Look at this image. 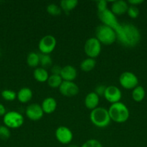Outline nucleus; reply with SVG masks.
I'll return each instance as SVG.
<instances>
[{"label":"nucleus","instance_id":"nucleus-31","mask_svg":"<svg viewBox=\"0 0 147 147\" xmlns=\"http://www.w3.org/2000/svg\"><path fill=\"white\" fill-rule=\"evenodd\" d=\"M97 7L98 11H102L106 10L108 8V1L105 0H100L97 2Z\"/></svg>","mask_w":147,"mask_h":147},{"label":"nucleus","instance_id":"nucleus-7","mask_svg":"<svg viewBox=\"0 0 147 147\" xmlns=\"http://www.w3.org/2000/svg\"><path fill=\"white\" fill-rule=\"evenodd\" d=\"M57 44L56 39L50 34L42 37L38 43V49L41 54L50 55L55 50Z\"/></svg>","mask_w":147,"mask_h":147},{"label":"nucleus","instance_id":"nucleus-12","mask_svg":"<svg viewBox=\"0 0 147 147\" xmlns=\"http://www.w3.org/2000/svg\"><path fill=\"white\" fill-rule=\"evenodd\" d=\"M25 114L30 120L37 121L43 118L44 112L42 109L41 106L37 103H32L26 108Z\"/></svg>","mask_w":147,"mask_h":147},{"label":"nucleus","instance_id":"nucleus-23","mask_svg":"<svg viewBox=\"0 0 147 147\" xmlns=\"http://www.w3.org/2000/svg\"><path fill=\"white\" fill-rule=\"evenodd\" d=\"M27 64L31 67H36L40 64V55L32 52L27 56Z\"/></svg>","mask_w":147,"mask_h":147},{"label":"nucleus","instance_id":"nucleus-2","mask_svg":"<svg viewBox=\"0 0 147 147\" xmlns=\"http://www.w3.org/2000/svg\"><path fill=\"white\" fill-rule=\"evenodd\" d=\"M111 121L118 123H125L129 119L130 112L128 107L122 102L112 103L108 109Z\"/></svg>","mask_w":147,"mask_h":147},{"label":"nucleus","instance_id":"nucleus-18","mask_svg":"<svg viewBox=\"0 0 147 147\" xmlns=\"http://www.w3.org/2000/svg\"><path fill=\"white\" fill-rule=\"evenodd\" d=\"M33 93L30 88L27 87L22 88L17 93V98L20 103H26L31 100Z\"/></svg>","mask_w":147,"mask_h":147},{"label":"nucleus","instance_id":"nucleus-9","mask_svg":"<svg viewBox=\"0 0 147 147\" xmlns=\"http://www.w3.org/2000/svg\"><path fill=\"white\" fill-rule=\"evenodd\" d=\"M119 83L123 88L131 90L138 86V79L134 73L125 71L120 76Z\"/></svg>","mask_w":147,"mask_h":147},{"label":"nucleus","instance_id":"nucleus-27","mask_svg":"<svg viewBox=\"0 0 147 147\" xmlns=\"http://www.w3.org/2000/svg\"><path fill=\"white\" fill-rule=\"evenodd\" d=\"M52 59L50 57V55H40V64L41 65L42 67L43 68H47L51 66L52 65Z\"/></svg>","mask_w":147,"mask_h":147},{"label":"nucleus","instance_id":"nucleus-19","mask_svg":"<svg viewBox=\"0 0 147 147\" xmlns=\"http://www.w3.org/2000/svg\"><path fill=\"white\" fill-rule=\"evenodd\" d=\"M34 78L39 83H45L47 82L49 78V75L46 69L42 67H36L33 72Z\"/></svg>","mask_w":147,"mask_h":147},{"label":"nucleus","instance_id":"nucleus-30","mask_svg":"<svg viewBox=\"0 0 147 147\" xmlns=\"http://www.w3.org/2000/svg\"><path fill=\"white\" fill-rule=\"evenodd\" d=\"M10 130L6 126H0V139L2 140H7L10 137Z\"/></svg>","mask_w":147,"mask_h":147},{"label":"nucleus","instance_id":"nucleus-34","mask_svg":"<svg viewBox=\"0 0 147 147\" xmlns=\"http://www.w3.org/2000/svg\"><path fill=\"white\" fill-rule=\"evenodd\" d=\"M144 2V1L143 0H129V1H128V4H130L132 6H138L139 5V4H141V3Z\"/></svg>","mask_w":147,"mask_h":147},{"label":"nucleus","instance_id":"nucleus-26","mask_svg":"<svg viewBox=\"0 0 147 147\" xmlns=\"http://www.w3.org/2000/svg\"><path fill=\"white\" fill-rule=\"evenodd\" d=\"M61 11L62 10L61 9L60 6L57 5L54 3H51V4H48L47 7V12L52 16L60 15L61 14Z\"/></svg>","mask_w":147,"mask_h":147},{"label":"nucleus","instance_id":"nucleus-3","mask_svg":"<svg viewBox=\"0 0 147 147\" xmlns=\"http://www.w3.org/2000/svg\"><path fill=\"white\" fill-rule=\"evenodd\" d=\"M89 119L94 126L100 129L109 126L111 121L108 110L103 107H97L91 111Z\"/></svg>","mask_w":147,"mask_h":147},{"label":"nucleus","instance_id":"nucleus-33","mask_svg":"<svg viewBox=\"0 0 147 147\" xmlns=\"http://www.w3.org/2000/svg\"><path fill=\"white\" fill-rule=\"evenodd\" d=\"M62 67L59 65H54L51 67V73L52 75H58L60 76L61 72Z\"/></svg>","mask_w":147,"mask_h":147},{"label":"nucleus","instance_id":"nucleus-15","mask_svg":"<svg viewBox=\"0 0 147 147\" xmlns=\"http://www.w3.org/2000/svg\"><path fill=\"white\" fill-rule=\"evenodd\" d=\"M60 76L63 81H74L77 76V70L74 66L66 65L62 67Z\"/></svg>","mask_w":147,"mask_h":147},{"label":"nucleus","instance_id":"nucleus-24","mask_svg":"<svg viewBox=\"0 0 147 147\" xmlns=\"http://www.w3.org/2000/svg\"><path fill=\"white\" fill-rule=\"evenodd\" d=\"M63 82L61 77L58 75H50L47 80L48 85L52 88H59Z\"/></svg>","mask_w":147,"mask_h":147},{"label":"nucleus","instance_id":"nucleus-29","mask_svg":"<svg viewBox=\"0 0 147 147\" xmlns=\"http://www.w3.org/2000/svg\"><path fill=\"white\" fill-rule=\"evenodd\" d=\"M80 147H103L102 143L97 139H92L86 141Z\"/></svg>","mask_w":147,"mask_h":147},{"label":"nucleus","instance_id":"nucleus-20","mask_svg":"<svg viewBox=\"0 0 147 147\" xmlns=\"http://www.w3.org/2000/svg\"><path fill=\"white\" fill-rule=\"evenodd\" d=\"M96 64L97 63L95 59L87 57V58L82 60L80 64V68L84 72H90L95 68Z\"/></svg>","mask_w":147,"mask_h":147},{"label":"nucleus","instance_id":"nucleus-5","mask_svg":"<svg viewBox=\"0 0 147 147\" xmlns=\"http://www.w3.org/2000/svg\"><path fill=\"white\" fill-rule=\"evenodd\" d=\"M4 126L9 129H18L24 123V117L17 111H9L3 116Z\"/></svg>","mask_w":147,"mask_h":147},{"label":"nucleus","instance_id":"nucleus-25","mask_svg":"<svg viewBox=\"0 0 147 147\" xmlns=\"http://www.w3.org/2000/svg\"><path fill=\"white\" fill-rule=\"evenodd\" d=\"M1 95L3 99L7 100V101H12L17 98V93L14 90H10V89L2 90Z\"/></svg>","mask_w":147,"mask_h":147},{"label":"nucleus","instance_id":"nucleus-21","mask_svg":"<svg viewBox=\"0 0 147 147\" xmlns=\"http://www.w3.org/2000/svg\"><path fill=\"white\" fill-rule=\"evenodd\" d=\"M131 96H132V98L135 102H141L145 98L146 91L142 86H138L135 88L133 89Z\"/></svg>","mask_w":147,"mask_h":147},{"label":"nucleus","instance_id":"nucleus-32","mask_svg":"<svg viewBox=\"0 0 147 147\" xmlns=\"http://www.w3.org/2000/svg\"><path fill=\"white\" fill-rule=\"evenodd\" d=\"M105 89H106V86H104V85H99V86H97L95 88V90L94 92L96 93L99 96H104Z\"/></svg>","mask_w":147,"mask_h":147},{"label":"nucleus","instance_id":"nucleus-8","mask_svg":"<svg viewBox=\"0 0 147 147\" xmlns=\"http://www.w3.org/2000/svg\"><path fill=\"white\" fill-rule=\"evenodd\" d=\"M97 16L102 24L111 27L114 30L120 24L117 19L116 15H115L109 9H107L105 11H97Z\"/></svg>","mask_w":147,"mask_h":147},{"label":"nucleus","instance_id":"nucleus-28","mask_svg":"<svg viewBox=\"0 0 147 147\" xmlns=\"http://www.w3.org/2000/svg\"><path fill=\"white\" fill-rule=\"evenodd\" d=\"M139 9L136 7V6H132L130 5L128 7V11H127V14L131 18L135 19L138 17L139 15Z\"/></svg>","mask_w":147,"mask_h":147},{"label":"nucleus","instance_id":"nucleus-4","mask_svg":"<svg viewBox=\"0 0 147 147\" xmlns=\"http://www.w3.org/2000/svg\"><path fill=\"white\" fill-rule=\"evenodd\" d=\"M95 37L99 40L101 44L105 45H110L117 40L115 30L102 24L96 28Z\"/></svg>","mask_w":147,"mask_h":147},{"label":"nucleus","instance_id":"nucleus-16","mask_svg":"<svg viewBox=\"0 0 147 147\" xmlns=\"http://www.w3.org/2000/svg\"><path fill=\"white\" fill-rule=\"evenodd\" d=\"M99 103V96L95 92H90L86 96L84 99V105L86 109L92 111L98 107Z\"/></svg>","mask_w":147,"mask_h":147},{"label":"nucleus","instance_id":"nucleus-35","mask_svg":"<svg viewBox=\"0 0 147 147\" xmlns=\"http://www.w3.org/2000/svg\"><path fill=\"white\" fill-rule=\"evenodd\" d=\"M6 113L7 112H6V109L4 106L1 104V103H0V116H4Z\"/></svg>","mask_w":147,"mask_h":147},{"label":"nucleus","instance_id":"nucleus-22","mask_svg":"<svg viewBox=\"0 0 147 147\" xmlns=\"http://www.w3.org/2000/svg\"><path fill=\"white\" fill-rule=\"evenodd\" d=\"M78 3L77 0H62L60 1V7L65 12H69L76 8Z\"/></svg>","mask_w":147,"mask_h":147},{"label":"nucleus","instance_id":"nucleus-36","mask_svg":"<svg viewBox=\"0 0 147 147\" xmlns=\"http://www.w3.org/2000/svg\"><path fill=\"white\" fill-rule=\"evenodd\" d=\"M68 147H79V146H77V145H75V144H70L68 146Z\"/></svg>","mask_w":147,"mask_h":147},{"label":"nucleus","instance_id":"nucleus-17","mask_svg":"<svg viewBox=\"0 0 147 147\" xmlns=\"http://www.w3.org/2000/svg\"><path fill=\"white\" fill-rule=\"evenodd\" d=\"M41 108L44 113L50 114L56 110L57 108V101L53 97H48L43 100Z\"/></svg>","mask_w":147,"mask_h":147},{"label":"nucleus","instance_id":"nucleus-6","mask_svg":"<svg viewBox=\"0 0 147 147\" xmlns=\"http://www.w3.org/2000/svg\"><path fill=\"white\" fill-rule=\"evenodd\" d=\"M84 50L88 57L95 59L100 54L102 50V44L96 37H90L85 42Z\"/></svg>","mask_w":147,"mask_h":147},{"label":"nucleus","instance_id":"nucleus-11","mask_svg":"<svg viewBox=\"0 0 147 147\" xmlns=\"http://www.w3.org/2000/svg\"><path fill=\"white\" fill-rule=\"evenodd\" d=\"M59 92L63 96L71 98L76 96L79 92V88L74 81H63L59 88Z\"/></svg>","mask_w":147,"mask_h":147},{"label":"nucleus","instance_id":"nucleus-14","mask_svg":"<svg viewBox=\"0 0 147 147\" xmlns=\"http://www.w3.org/2000/svg\"><path fill=\"white\" fill-rule=\"evenodd\" d=\"M129 5L127 1L123 0L112 1L110 10L115 15H122L127 13Z\"/></svg>","mask_w":147,"mask_h":147},{"label":"nucleus","instance_id":"nucleus-13","mask_svg":"<svg viewBox=\"0 0 147 147\" xmlns=\"http://www.w3.org/2000/svg\"><path fill=\"white\" fill-rule=\"evenodd\" d=\"M104 97L110 103H115L120 102L122 98V93L120 88L115 86H107L105 89Z\"/></svg>","mask_w":147,"mask_h":147},{"label":"nucleus","instance_id":"nucleus-1","mask_svg":"<svg viewBox=\"0 0 147 147\" xmlns=\"http://www.w3.org/2000/svg\"><path fill=\"white\" fill-rule=\"evenodd\" d=\"M117 40L125 47H134L141 40V33L135 25L122 23L115 30Z\"/></svg>","mask_w":147,"mask_h":147},{"label":"nucleus","instance_id":"nucleus-10","mask_svg":"<svg viewBox=\"0 0 147 147\" xmlns=\"http://www.w3.org/2000/svg\"><path fill=\"white\" fill-rule=\"evenodd\" d=\"M55 136L59 143L62 144H69L73 140V133L68 127L61 126L57 128L55 132Z\"/></svg>","mask_w":147,"mask_h":147}]
</instances>
